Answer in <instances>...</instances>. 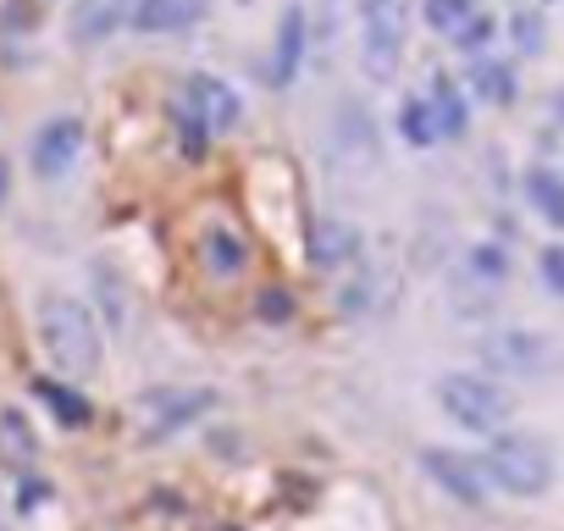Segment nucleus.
Instances as JSON below:
<instances>
[{
  "label": "nucleus",
  "instance_id": "f257e3e1",
  "mask_svg": "<svg viewBox=\"0 0 564 531\" xmlns=\"http://www.w3.org/2000/svg\"><path fill=\"white\" fill-rule=\"evenodd\" d=\"M40 333H45V349L56 360V371L67 377H95L100 371V322L89 305L67 300V294H45L40 300Z\"/></svg>",
  "mask_w": 564,
  "mask_h": 531
},
{
  "label": "nucleus",
  "instance_id": "f03ea898",
  "mask_svg": "<svg viewBox=\"0 0 564 531\" xmlns=\"http://www.w3.org/2000/svg\"><path fill=\"white\" fill-rule=\"evenodd\" d=\"M487 487L509 492V498H542L553 487V454L542 437H525V432H498L487 443Z\"/></svg>",
  "mask_w": 564,
  "mask_h": 531
},
{
  "label": "nucleus",
  "instance_id": "7ed1b4c3",
  "mask_svg": "<svg viewBox=\"0 0 564 531\" xmlns=\"http://www.w3.org/2000/svg\"><path fill=\"white\" fill-rule=\"evenodd\" d=\"M238 122H243V100H238V89H232V84H221V78H210V73H194V78L183 84L177 128H183L188 155H199V150H205V139L232 133Z\"/></svg>",
  "mask_w": 564,
  "mask_h": 531
},
{
  "label": "nucleus",
  "instance_id": "20e7f679",
  "mask_svg": "<svg viewBox=\"0 0 564 531\" xmlns=\"http://www.w3.org/2000/svg\"><path fill=\"white\" fill-rule=\"evenodd\" d=\"M404 40H410V12L404 0H360V67L388 84L404 62Z\"/></svg>",
  "mask_w": 564,
  "mask_h": 531
},
{
  "label": "nucleus",
  "instance_id": "39448f33",
  "mask_svg": "<svg viewBox=\"0 0 564 531\" xmlns=\"http://www.w3.org/2000/svg\"><path fill=\"white\" fill-rule=\"evenodd\" d=\"M437 404H443L465 432H498V426L509 421V410H514V399H509L498 382L476 377V371H448V377L437 382Z\"/></svg>",
  "mask_w": 564,
  "mask_h": 531
},
{
  "label": "nucleus",
  "instance_id": "423d86ee",
  "mask_svg": "<svg viewBox=\"0 0 564 531\" xmlns=\"http://www.w3.org/2000/svg\"><path fill=\"white\" fill-rule=\"evenodd\" d=\"M210 404H216L210 388H150V393H139V404H133L139 437H144V443H166L172 432H183L188 421H199Z\"/></svg>",
  "mask_w": 564,
  "mask_h": 531
},
{
  "label": "nucleus",
  "instance_id": "0eeeda50",
  "mask_svg": "<svg viewBox=\"0 0 564 531\" xmlns=\"http://www.w3.org/2000/svg\"><path fill=\"white\" fill-rule=\"evenodd\" d=\"M481 355H487V366H492V371H503V377H547V371H558V366H564L558 344H553L547 333H531V327L492 333V338L481 344Z\"/></svg>",
  "mask_w": 564,
  "mask_h": 531
},
{
  "label": "nucleus",
  "instance_id": "6e6552de",
  "mask_svg": "<svg viewBox=\"0 0 564 531\" xmlns=\"http://www.w3.org/2000/svg\"><path fill=\"white\" fill-rule=\"evenodd\" d=\"M84 144H89V133H84L78 117H51V122H40V133H34V144H29V161H34V172H40L45 183H62V177L78 166Z\"/></svg>",
  "mask_w": 564,
  "mask_h": 531
},
{
  "label": "nucleus",
  "instance_id": "1a4fd4ad",
  "mask_svg": "<svg viewBox=\"0 0 564 531\" xmlns=\"http://www.w3.org/2000/svg\"><path fill=\"white\" fill-rule=\"evenodd\" d=\"M305 51H311V18H305V7H289V12H282V23H276L271 67H265L271 89H294V84H300Z\"/></svg>",
  "mask_w": 564,
  "mask_h": 531
},
{
  "label": "nucleus",
  "instance_id": "9d476101",
  "mask_svg": "<svg viewBox=\"0 0 564 531\" xmlns=\"http://www.w3.org/2000/svg\"><path fill=\"white\" fill-rule=\"evenodd\" d=\"M421 470H426L448 498H459V503H481V498H487V470H481V459H465V454H454V448H426V454H421Z\"/></svg>",
  "mask_w": 564,
  "mask_h": 531
},
{
  "label": "nucleus",
  "instance_id": "9b49d317",
  "mask_svg": "<svg viewBox=\"0 0 564 531\" xmlns=\"http://www.w3.org/2000/svg\"><path fill=\"white\" fill-rule=\"evenodd\" d=\"M133 12H139V0H73L67 34L73 45H106L122 23H133Z\"/></svg>",
  "mask_w": 564,
  "mask_h": 531
},
{
  "label": "nucleus",
  "instance_id": "f8f14e48",
  "mask_svg": "<svg viewBox=\"0 0 564 531\" xmlns=\"http://www.w3.org/2000/svg\"><path fill=\"white\" fill-rule=\"evenodd\" d=\"M305 254H311L316 272H344V266L360 254V238H355L349 221H338V216H316L311 232H305Z\"/></svg>",
  "mask_w": 564,
  "mask_h": 531
},
{
  "label": "nucleus",
  "instance_id": "ddd939ff",
  "mask_svg": "<svg viewBox=\"0 0 564 531\" xmlns=\"http://www.w3.org/2000/svg\"><path fill=\"white\" fill-rule=\"evenodd\" d=\"M199 266H205L210 278H221V283L243 278V266H249V243L238 238V227H227V221L205 227V232H199Z\"/></svg>",
  "mask_w": 564,
  "mask_h": 531
},
{
  "label": "nucleus",
  "instance_id": "4468645a",
  "mask_svg": "<svg viewBox=\"0 0 564 531\" xmlns=\"http://www.w3.org/2000/svg\"><path fill=\"white\" fill-rule=\"evenodd\" d=\"M199 18H205V0H139L133 29L139 34H177V29H188Z\"/></svg>",
  "mask_w": 564,
  "mask_h": 531
},
{
  "label": "nucleus",
  "instance_id": "2eb2a0df",
  "mask_svg": "<svg viewBox=\"0 0 564 531\" xmlns=\"http://www.w3.org/2000/svg\"><path fill=\"white\" fill-rule=\"evenodd\" d=\"M40 459V437L29 426L23 410H0V465L7 470H29Z\"/></svg>",
  "mask_w": 564,
  "mask_h": 531
},
{
  "label": "nucleus",
  "instance_id": "dca6fc26",
  "mask_svg": "<svg viewBox=\"0 0 564 531\" xmlns=\"http://www.w3.org/2000/svg\"><path fill=\"white\" fill-rule=\"evenodd\" d=\"M426 106H432L437 139H459V133L470 128V106H465V95H459L448 78H432V95H426Z\"/></svg>",
  "mask_w": 564,
  "mask_h": 531
},
{
  "label": "nucleus",
  "instance_id": "f3484780",
  "mask_svg": "<svg viewBox=\"0 0 564 531\" xmlns=\"http://www.w3.org/2000/svg\"><path fill=\"white\" fill-rule=\"evenodd\" d=\"M470 89H476L481 100H492V106H509V100H514V73H509V62L476 56V62H470Z\"/></svg>",
  "mask_w": 564,
  "mask_h": 531
},
{
  "label": "nucleus",
  "instance_id": "a211bd4d",
  "mask_svg": "<svg viewBox=\"0 0 564 531\" xmlns=\"http://www.w3.org/2000/svg\"><path fill=\"white\" fill-rule=\"evenodd\" d=\"M525 194H531V205H536L553 227H564V177H558V172L536 166V172L525 177Z\"/></svg>",
  "mask_w": 564,
  "mask_h": 531
},
{
  "label": "nucleus",
  "instance_id": "6ab92c4d",
  "mask_svg": "<svg viewBox=\"0 0 564 531\" xmlns=\"http://www.w3.org/2000/svg\"><path fill=\"white\" fill-rule=\"evenodd\" d=\"M399 133H404V144H415V150L437 144V122H432V106H426V100H404V106H399Z\"/></svg>",
  "mask_w": 564,
  "mask_h": 531
},
{
  "label": "nucleus",
  "instance_id": "aec40b11",
  "mask_svg": "<svg viewBox=\"0 0 564 531\" xmlns=\"http://www.w3.org/2000/svg\"><path fill=\"white\" fill-rule=\"evenodd\" d=\"M34 393H40V399H45L67 426H84V421H89V399H78L73 388H62V382H45V377H40V382H34Z\"/></svg>",
  "mask_w": 564,
  "mask_h": 531
},
{
  "label": "nucleus",
  "instance_id": "412c9836",
  "mask_svg": "<svg viewBox=\"0 0 564 531\" xmlns=\"http://www.w3.org/2000/svg\"><path fill=\"white\" fill-rule=\"evenodd\" d=\"M421 12H426V23H432V29H443V34H459V29L476 18V0H426Z\"/></svg>",
  "mask_w": 564,
  "mask_h": 531
},
{
  "label": "nucleus",
  "instance_id": "4be33fe9",
  "mask_svg": "<svg viewBox=\"0 0 564 531\" xmlns=\"http://www.w3.org/2000/svg\"><path fill=\"white\" fill-rule=\"evenodd\" d=\"M465 260H470V278H481V283H503L509 278V260H503L498 243H476Z\"/></svg>",
  "mask_w": 564,
  "mask_h": 531
},
{
  "label": "nucleus",
  "instance_id": "5701e85b",
  "mask_svg": "<svg viewBox=\"0 0 564 531\" xmlns=\"http://www.w3.org/2000/svg\"><path fill=\"white\" fill-rule=\"evenodd\" d=\"M254 311H260V322H289L294 316V294L289 289H260Z\"/></svg>",
  "mask_w": 564,
  "mask_h": 531
},
{
  "label": "nucleus",
  "instance_id": "b1692460",
  "mask_svg": "<svg viewBox=\"0 0 564 531\" xmlns=\"http://www.w3.org/2000/svg\"><path fill=\"white\" fill-rule=\"evenodd\" d=\"M509 29H514V45H520L525 56H536V51H542V18H531V12H514V23H509Z\"/></svg>",
  "mask_w": 564,
  "mask_h": 531
},
{
  "label": "nucleus",
  "instance_id": "393cba45",
  "mask_svg": "<svg viewBox=\"0 0 564 531\" xmlns=\"http://www.w3.org/2000/svg\"><path fill=\"white\" fill-rule=\"evenodd\" d=\"M454 40H459V51H465V56H481V45L492 40V18H481V12H476V18H470V23L454 34Z\"/></svg>",
  "mask_w": 564,
  "mask_h": 531
},
{
  "label": "nucleus",
  "instance_id": "a878e982",
  "mask_svg": "<svg viewBox=\"0 0 564 531\" xmlns=\"http://www.w3.org/2000/svg\"><path fill=\"white\" fill-rule=\"evenodd\" d=\"M542 283H547L553 294H564V249H558V243L542 249Z\"/></svg>",
  "mask_w": 564,
  "mask_h": 531
},
{
  "label": "nucleus",
  "instance_id": "bb28decb",
  "mask_svg": "<svg viewBox=\"0 0 564 531\" xmlns=\"http://www.w3.org/2000/svg\"><path fill=\"white\" fill-rule=\"evenodd\" d=\"M7 194H12V166L0 161V205H7Z\"/></svg>",
  "mask_w": 564,
  "mask_h": 531
}]
</instances>
